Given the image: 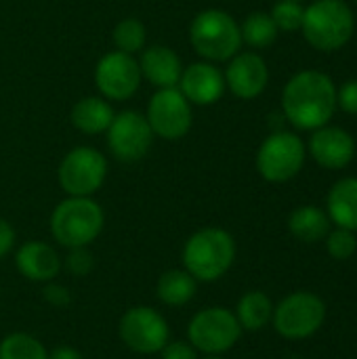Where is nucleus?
I'll return each mask as SVG.
<instances>
[{
  "label": "nucleus",
  "instance_id": "7ed1b4c3",
  "mask_svg": "<svg viewBox=\"0 0 357 359\" xmlns=\"http://www.w3.org/2000/svg\"><path fill=\"white\" fill-rule=\"evenodd\" d=\"M105 225L103 208L93 198L67 196L50 215V233L65 248L88 246L99 238Z\"/></svg>",
  "mask_w": 357,
  "mask_h": 359
},
{
  "label": "nucleus",
  "instance_id": "4468645a",
  "mask_svg": "<svg viewBox=\"0 0 357 359\" xmlns=\"http://www.w3.org/2000/svg\"><path fill=\"white\" fill-rule=\"evenodd\" d=\"M225 86L240 99H255L259 97L269 80L267 63L257 53H238L229 59L225 69Z\"/></svg>",
  "mask_w": 357,
  "mask_h": 359
},
{
  "label": "nucleus",
  "instance_id": "bb28decb",
  "mask_svg": "<svg viewBox=\"0 0 357 359\" xmlns=\"http://www.w3.org/2000/svg\"><path fill=\"white\" fill-rule=\"evenodd\" d=\"M271 19L276 23L278 29L282 32H297L303 25V17H305V8L301 6V2H292V0H280L274 8H271Z\"/></svg>",
  "mask_w": 357,
  "mask_h": 359
},
{
  "label": "nucleus",
  "instance_id": "f03ea898",
  "mask_svg": "<svg viewBox=\"0 0 357 359\" xmlns=\"http://www.w3.org/2000/svg\"><path fill=\"white\" fill-rule=\"evenodd\" d=\"M181 259L198 282H217L236 261V242L221 227H204L185 242Z\"/></svg>",
  "mask_w": 357,
  "mask_h": 359
},
{
  "label": "nucleus",
  "instance_id": "20e7f679",
  "mask_svg": "<svg viewBox=\"0 0 357 359\" xmlns=\"http://www.w3.org/2000/svg\"><path fill=\"white\" fill-rule=\"evenodd\" d=\"M301 29L314 48L332 53L351 40L356 19L343 0H316L305 8Z\"/></svg>",
  "mask_w": 357,
  "mask_h": 359
},
{
  "label": "nucleus",
  "instance_id": "72a5a7b5",
  "mask_svg": "<svg viewBox=\"0 0 357 359\" xmlns=\"http://www.w3.org/2000/svg\"><path fill=\"white\" fill-rule=\"evenodd\" d=\"M48 359H84V358H82V353H80L78 349L67 347V345H61V347H57V349H53V351L48 353Z\"/></svg>",
  "mask_w": 357,
  "mask_h": 359
},
{
  "label": "nucleus",
  "instance_id": "2eb2a0df",
  "mask_svg": "<svg viewBox=\"0 0 357 359\" xmlns=\"http://www.w3.org/2000/svg\"><path fill=\"white\" fill-rule=\"evenodd\" d=\"M177 88L194 105H213L225 93V76L210 61H198L183 69Z\"/></svg>",
  "mask_w": 357,
  "mask_h": 359
},
{
  "label": "nucleus",
  "instance_id": "c9c22d12",
  "mask_svg": "<svg viewBox=\"0 0 357 359\" xmlns=\"http://www.w3.org/2000/svg\"><path fill=\"white\" fill-rule=\"evenodd\" d=\"M292 2H301V0H292Z\"/></svg>",
  "mask_w": 357,
  "mask_h": 359
},
{
  "label": "nucleus",
  "instance_id": "a878e982",
  "mask_svg": "<svg viewBox=\"0 0 357 359\" xmlns=\"http://www.w3.org/2000/svg\"><path fill=\"white\" fill-rule=\"evenodd\" d=\"M112 38H114L116 50H122L126 55H135V53H141L145 48L147 32H145V25L139 19L126 17L114 27Z\"/></svg>",
  "mask_w": 357,
  "mask_h": 359
},
{
  "label": "nucleus",
  "instance_id": "f704fd0d",
  "mask_svg": "<svg viewBox=\"0 0 357 359\" xmlns=\"http://www.w3.org/2000/svg\"><path fill=\"white\" fill-rule=\"evenodd\" d=\"M204 359H223L221 355H208V358H204Z\"/></svg>",
  "mask_w": 357,
  "mask_h": 359
},
{
  "label": "nucleus",
  "instance_id": "c85d7f7f",
  "mask_svg": "<svg viewBox=\"0 0 357 359\" xmlns=\"http://www.w3.org/2000/svg\"><path fill=\"white\" fill-rule=\"evenodd\" d=\"M67 257H65V269L76 276V278H82L86 273H90L93 265H95V259L90 255V250L86 246H78V248H67Z\"/></svg>",
  "mask_w": 357,
  "mask_h": 359
},
{
  "label": "nucleus",
  "instance_id": "4be33fe9",
  "mask_svg": "<svg viewBox=\"0 0 357 359\" xmlns=\"http://www.w3.org/2000/svg\"><path fill=\"white\" fill-rule=\"evenodd\" d=\"M234 313H236L242 330L259 332V330H263L271 322V318H274V303H271V299L265 292L250 290V292H246L238 301V307H236Z\"/></svg>",
  "mask_w": 357,
  "mask_h": 359
},
{
  "label": "nucleus",
  "instance_id": "dca6fc26",
  "mask_svg": "<svg viewBox=\"0 0 357 359\" xmlns=\"http://www.w3.org/2000/svg\"><path fill=\"white\" fill-rule=\"evenodd\" d=\"M309 154L322 168L341 170L353 160L356 141L339 126H322L309 139Z\"/></svg>",
  "mask_w": 357,
  "mask_h": 359
},
{
  "label": "nucleus",
  "instance_id": "cd10ccee",
  "mask_svg": "<svg viewBox=\"0 0 357 359\" xmlns=\"http://www.w3.org/2000/svg\"><path fill=\"white\" fill-rule=\"evenodd\" d=\"M324 240H326V250H328V255H330L332 259H337V261H347V259H351V257L356 255V231L337 227V229L328 231V236H326Z\"/></svg>",
  "mask_w": 357,
  "mask_h": 359
},
{
  "label": "nucleus",
  "instance_id": "ddd939ff",
  "mask_svg": "<svg viewBox=\"0 0 357 359\" xmlns=\"http://www.w3.org/2000/svg\"><path fill=\"white\" fill-rule=\"evenodd\" d=\"M95 84L103 99L126 101L130 99L141 84L139 61L133 55L122 50H112L97 61L95 67Z\"/></svg>",
  "mask_w": 357,
  "mask_h": 359
},
{
  "label": "nucleus",
  "instance_id": "393cba45",
  "mask_svg": "<svg viewBox=\"0 0 357 359\" xmlns=\"http://www.w3.org/2000/svg\"><path fill=\"white\" fill-rule=\"evenodd\" d=\"M0 359H48V351L32 334L13 332L0 343Z\"/></svg>",
  "mask_w": 357,
  "mask_h": 359
},
{
  "label": "nucleus",
  "instance_id": "f257e3e1",
  "mask_svg": "<svg viewBox=\"0 0 357 359\" xmlns=\"http://www.w3.org/2000/svg\"><path fill=\"white\" fill-rule=\"evenodd\" d=\"M282 109L288 122L301 130L326 126L337 109V88L330 76L305 69L295 74L282 93Z\"/></svg>",
  "mask_w": 357,
  "mask_h": 359
},
{
  "label": "nucleus",
  "instance_id": "7c9ffc66",
  "mask_svg": "<svg viewBox=\"0 0 357 359\" xmlns=\"http://www.w3.org/2000/svg\"><path fill=\"white\" fill-rule=\"evenodd\" d=\"M162 359H198V351L189 345V343H183V341H168L164 347H162Z\"/></svg>",
  "mask_w": 357,
  "mask_h": 359
},
{
  "label": "nucleus",
  "instance_id": "e433bc0d",
  "mask_svg": "<svg viewBox=\"0 0 357 359\" xmlns=\"http://www.w3.org/2000/svg\"><path fill=\"white\" fill-rule=\"evenodd\" d=\"M356 2H357V0H356Z\"/></svg>",
  "mask_w": 357,
  "mask_h": 359
},
{
  "label": "nucleus",
  "instance_id": "f8f14e48",
  "mask_svg": "<svg viewBox=\"0 0 357 359\" xmlns=\"http://www.w3.org/2000/svg\"><path fill=\"white\" fill-rule=\"evenodd\" d=\"M105 133L109 151L120 162H137L145 158L154 141V130L147 118L135 109H124L116 114Z\"/></svg>",
  "mask_w": 357,
  "mask_h": 359
},
{
  "label": "nucleus",
  "instance_id": "6ab92c4d",
  "mask_svg": "<svg viewBox=\"0 0 357 359\" xmlns=\"http://www.w3.org/2000/svg\"><path fill=\"white\" fill-rule=\"evenodd\" d=\"M326 212L337 227L357 231V179L347 177L332 185L326 200Z\"/></svg>",
  "mask_w": 357,
  "mask_h": 359
},
{
  "label": "nucleus",
  "instance_id": "a211bd4d",
  "mask_svg": "<svg viewBox=\"0 0 357 359\" xmlns=\"http://www.w3.org/2000/svg\"><path fill=\"white\" fill-rule=\"evenodd\" d=\"M141 78L158 88H175L183 74V63L170 46L154 44L141 50Z\"/></svg>",
  "mask_w": 357,
  "mask_h": 359
},
{
  "label": "nucleus",
  "instance_id": "39448f33",
  "mask_svg": "<svg viewBox=\"0 0 357 359\" xmlns=\"http://www.w3.org/2000/svg\"><path fill=\"white\" fill-rule=\"evenodd\" d=\"M189 40L202 59L210 63L229 61L234 55L240 53L242 32L238 21L229 13L221 8H206L194 17Z\"/></svg>",
  "mask_w": 357,
  "mask_h": 359
},
{
  "label": "nucleus",
  "instance_id": "423d86ee",
  "mask_svg": "<svg viewBox=\"0 0 357 359\" xmlns=\"http://www.w3.org/2000/svg\"><path fill=\"white\" fill-rule=\"evenodd\" d=\"M326 320L324 301L307 290L288 294L274 307V328L288 341H303L314 337Z\"/></svg>",
  "mask_w": 357,
  "mask_h": 359
},
{
  "label": "nucleus",
  "instance_id": "473e14b6",
  "mask_svg": "<svg viewBox=\"0 0 357 359\" xmlns=\"http://www.w3.org/2000/svg\"><path fill=\"white\" fill-rule=\"evenodd\" d=\"M13 244H15V229L11 227L8 221L0 219V259H2L6 252H11Z\"/></svg>",
  "mask_w": 357,
  "mask_h": 359
},
{
  "label": "nucleus",
  "instance_id": "aec40b11",
  "mask_svg": "<svg viewBox=\"0 0 357 359\" xmlns=\"http://www.w3.org/2000/svg\"><path fill=\"white\" fill-rule=\"evenodd\" d=\"M114 109L103 97H84L72 107V124L84 135L105 133L114 120Z\"/></svg>",
  "mask_w": 357,
  "mask_h": 359
},
{
  "label": "nucleus",
  "instance_id": "6e6552de",
  "mask_svg": "<svg viewBox=\"0 0 357 359\" xmlns=\"http://www.w3.org/2000/svg\"><path fill=\"white\" fill-rule=\"evenodd\" d=\"M305 164V143L301 137L278 130L269 135L257 151V170L269 183L295 179Z\"/></svg>",
  "mask_w": 357,
  "mask_h": 359
},
{
  "label": "nucleus",
  "instance_id": "412c9836",
  "mask_svg": "<svg viewBox=\"0 0 357 359\" xmlns=\"http://www.w3.org/2000/svg\"><path fill=\"white\" fill-rule=\"evenodd\" d=\"M288 229L305 244L322 242L330 231V217L318 206H299L288 219Z\"/></svg>",
  "mask_w": 357,
  "mask_h": 359
},
{
  "label": "nucleus",
  "instance_id": "f3484780",
  "mask_svg": "<svg viewBox=\"0 0 357 359\" xmlns=\"http://www.w3.org/2000/svg\"><path fill=\"white\" fill-rule=\"evenodd\" d=\"M15 265L25 280L38 284L53 282L61 271V259L57 250L50 244L36 242V240L19 246L15 255Z\"/></svg>",
  "mask_w": 357,
  "mask_h": 359
},
{
  "label": "nucleus",
  "instance_id": "9b49d317",
  "mask_svg": "<svg viewBox=\"0 0 357 359\" xmlns=\"http://www.w3.org/2000/svg\"><path fill=\"white\" fill-rule=\"evenodd\" d=\"M154 135L166 141L183 139L194 122L191 103L183 97V93L175 88H158V93L147 103L145 114Z\"/></svg>",
  "mask_w": 357,
  "mask_h": 359
},
{
  "label": "nucleus",
  "instance_id": "5701e85b",
  "mask_svg": "<svg viewBox=\"0 0 357 359\" xmlns=\"http://www.w3.org/2000/svg\"><path fill=\"white\" fill-rule=\"evenodd\" d=\"M158 299L168 307L187 305L198 290V280L185 269H170L158 280Z\"/></svg>",
  "mask_w": 357,
  "mask_h": 359
},
{
  "label": "nucleus",
  "instance_id": "1a4fd4ad",
  "mask_svg": "<svg viewBox=\"0 0 357 359\" xmlns=\"http://www.w3.org/2000/svg\"><path fill=\"white\" fill-rule=\"evenodd\" d=\"M57 177L67 196L90 198L105 183L107 160L99 149L80 145L63 156Z\"/></svg>",
  "mask_w": 357,
  "mask_h": 359
},
{
  "label": "nucleus",
  "instance_id": "c756f323",
  "mask_svg": "<svg viewBox=\"0 0 357 359\" xmlns=\"http://www.w3.org/2000/svg\"><path fill=\"white\" fill-rule=\"evenodd\" d=\"M337 105L347 111V114H357V80L345 82L339 90H337Z\"/></svg>",
  "mask_w": 357,
  "mask_h": 359
},
{
  "label": "nucleus",
  "instance_id": "2f4dec72",
  "mask_svg": "<svg viewBox=\"0 0 357 359\" xmlns=\"http://www.w3.org/2000/svg\"><path fill=\"white\" fill-rule=\"evenodd\" d=\"M42 294H44L46 303H50L53 307H65L72 301L69 290L61 284H55V282H46V288Z\"/></svg>",
  "mask_w": 357,
  "mask_h": 359
},
{
  "label": "nucleus",
  "instance_id": "9d476101",
  "mask_svg": "<svg viewBox=\"0 0 357 359\" xmlns=\"http://www.w3.org/2000/svg\"><path fill=\"white\" fill-rule=\"evenodd\" d=\"M118 332H120L122 343L130 351L141 353V355L160 353L170 337V328L164 316L145 305L130 307L122 316Z\"/></svg>",
  "mask_w": 357,
  "mask_h": 359
},
{
  "label": "nucleus",
  "instance_id": "0eeeda50",
  "mask_svg": "<svg viewBox=\"0 0 357 359\" xmlns=\"http://www.w3.org/2000/svg\"><path fill=\"white\" fill-rule=\"evenodd\" d=\"M242 337V326L234 311L225 307H208L198 311L187 328L189 345L206 355H223L234 349Z\"/></svg>",
  "mask_w": 357,
  "mask_h": 359
},
{
  "label": "nucleus",
  "instance_id": "b1692460",
  "mask_svg": "<svg viewBox=\"0 0 357 359\" xmlns=\"http://www.w3.org/2000/svg\"><path fill=\"white\" fill-rule=\"evenodd\" d=\"M240 32H242V42L250 44L252 48H265V46H271L278 38V27L271 19L269 13H250L244 23L240 25Z\"/></svg>",
  "mask_w": 357,
  "mask_h": 359
}]
</instances>
